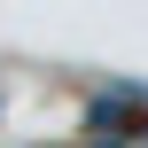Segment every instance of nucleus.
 I'll use <instances>...</instances> for the list:
<instances>
[{"label":"nucleus","mask_w":148,"mask_h":148,"mask_svg":"<svg viewBox=\"0 0 148 148\" xmlns=\"http://www.w3.org/2000/svg\"><path fill=\"white\" fill-rule=\"evenodd\" d=\"M86 133H94L86 148H133V140H148V94L140 86H109L86 109Z\"/></svg>","instance_id":"nucleus-1"}]
</instances>
